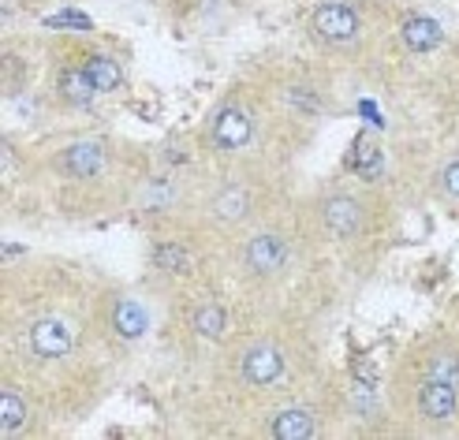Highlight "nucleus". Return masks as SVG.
Masks as SVG:
<instances>
[{"label":"nucleus","mask_w":459,"mask_h":440,"mask_svg":"<svg viewBox=\"0 0 459 440\" xmlns=\"http://www.w3.org/2000/svg\"><path fill=\"white\" fill-rule=\"evenodd\" d=\"M441 183H445V191L452 198H459V160H452V165L441 172Z\"/></svg>","instance_id":"nucleus-21"},{"label":"nucleus","mask_w":459,"mask_h":440,"mask_svg":"<svg viewBox=\"0 0 459 440\" xmlns=\"http://www.w3.org/2000/svg\"><path fill=\"white\" fill-rule=\"evenodd\" d=\"M153 262H157L160 269H165V272H191V254L183 250V246H176V243H165V246H157Z\"/></svg>","instance_id":"nucleus-17"},{"label":"nucleus","mask_w":459,"mask_h":440,"mask_svg":"<svg viewBox=\"0 0 459 440\" xmlns=\"http://www.w3.org/2000/svg\"><path fill=\"white\" fill-rule=\"evenodd\" d=\"M22 422H27V407H22V400L8 388L4 396H0V429H4V433H15Z\"/></svg>","instance_id":"nucleus-15"},{"label":"nucleus","mask_w":459,"mask_h":440,"mask_svg":"<svg viewBox=\"0 0 459 440\" xmlns=\"http://www.w3.org/2000/svg\"><path fill=\"white\" fill-rule=\"evenodd\" d=\"M351 165L362 179H377L381 168H385V157H381V146L374 142L370 134H359L355 138V153H351Z\"/></svg>","instance_id":"nucleus-12"},{"label":"nucleus","mask_w":459,"mask_h":440,"mask_svg":"<svg viewBox=\"0 0 459 440\" xmlns=\"http://www.w3.org/2000/svg\"><path fill=\"white\" fill-rule=\"evenodd\" d=\"M441 38H445L441 22H437V19H429V15H415V19H407V22H403V41H407L415 53L437 49Z\"/></svg>","instance_id":"nucleus-9"},{"label":"nucleus","mask_w":459,"mask_h":440,"mask_svg":"<svg viewBox=\"0 0 459 440\" xmlns=\"http://www.w3.org/2000/svg\"><path fill=\"white\" fill-rule=\"evenodd\" d=\"M325 224H329L333 236H340V239L355 236V231L362 228V210H359V202L348 198V194L329 198V202H325Z\"/></svg>","instance_id":"nucleus-7"},{"label":"nucleus","mask_w":459,"mask_h":440,"mask_svg":"<svg viewBox=\"0 0 459 440\" xmlns=\"http://www.w3.org/2000/svg\"><path fill=\"white\" fill-rule=\"evenodd\" d=\"M195 332L205 336V340H217L224 332V310L221 306H198L195 310Z\"/></svg>","instance_id":"nucleus-16"},{"label":"nucleus","mask_w":459,"mask_h":440,"mask_svg":"<svg viewBox=\"0 0 459 440\" xmlns=\"http://www.w3.org/2000/svg\"><path fill=\"white\" fill-rule=\"evenodd\" d=\"M105 165V150L98 142H75L72 150L64 153V168L79 176V179H90V176H98Z\"/></svg>","instance_id":"nucleus-8"},{"label":"nucleus","mask_w":459,"mask_h":440,"mask_svg":"<svg viewBox=\"0 0 459 440\" xmlns=\"http://www.w3.org/2000/svg\"><path fill=\"white\" fill-rule=\"evenodd\" d=\"M49 27H79V30H90V19L79 15V12H64V15H53Z\"/></svg>","instance_id":"nucleus-20"},{"label":"nucleus","mask_w":459,"mask_h":440,"mask_svg":"<svg viewBox=\"0 0 459 440\" xmlns=\"http://www.w3.org/2000/svg\"><path fill=\"white\" fill-rule=\"evenodd\" d=\"M82 72L90 75V82H94L98 94H112V90H117V86L124 82V75H120V64L112 60V56H90Z\"/></svg>","instance_id":"nucleus-13"},{"label":"nucleus","mask_w":459,"mask_h":440,"mask_svg":"<svg viewBox=\"0 0 459 440\" xmlns=\"http://www.w3.org/2000/svg\"><path fill=\"white\" fill-rule=\"evenodd\" d=\"M30 347L41 358H64L72 351V329L60 317H41L30 325Z\"/></svg>","instance_id":"nucleus-1"},{"label":"nucleus","mask_w":459,"mask_h":440,"mask_svg":"<svg viewBox=\"0 0 459 440\" xmlns=\"http://www.w3.org/2000/svg\"><path fill=\"white\" fill-rule=\"evenodd\" d=\"M217 217H224V220H239V217H247V194H243L239 187L224 191V194L217 198Z\"/></svg>","instance_id":"nucleus-18"},{"label":"nucleus","mask_w":459,"mask_h":440,"mask_svg":"<svg viewBox=\"0 0 459 440\" xmlns=\"http://www.w3.org/2000/svg\"><path fill=\"white\" fill-rule=\"evenodd\" d=\"M314 30L325 41H351L359 34V15L348 4H325L314 12Z\"/></svg>","instance_id":"nucleus-2"},{"label":"nucleus","mask_w":459,"mask_h":440,"mask_svg":"<svg viewBox=\"0 0 459 440\" xmlns=\"http://www.w3.org/2000/svg\"><path fill=\"white\" fill-rule=\"evenodd\" d=\"M112 325H117V332L124 340H139L150 325V317L143 310V303H134V298H124V303H117V314H112Z\"/></svg>","instance_id":"nucleus-11"},{"label":"nucleus","mask_w":459,"mask_h":440,"mask_svg":"<svg viewBox=\"0 0 459 440\" xmlns=\"http://www.w3.org/2000/svg\"><path fill=\"white\" fill-rule=\"evenodd\" d=\"M60 94L72 105H90V98H94L98 90H94V82H90L86 72H64L60 75Z\"/></svg>","instance_id":"nucleus-14"},{"label":"nucleus","mask_w":459,"mask_h":440,"mask_svg":"<svg viewBox=\"0 0 459 440\" xmlns=\"http://www.w3.org/2000/svg\"><path fill=\"white\" fill-rule=\"evenodd\" d=\"M284 374V355L277 351V347H269V343H258V347H250L247 358H243V377L250 384H273Z\"/></svg>","instance_id":"nucleus-3"},{"label":"nucleus","mask_w":459,"mask_h":440,"mask_svg":"<svg viewBox=\"0 0 459 440\" xmlns=\"http://www.w3.org/2000/svg\"><path fill=\"white\" fill-rule=\"evenodd\" d=\"M284 262H288L284 239H277V236H255V239H250V246H247V265L255 269V272L269 276V272L284 269Z\"/></svg>","instance_id":"nucleus-6"},{"label":"nucleus","mask_w":459,"mask_h":440,"mask_svg":"<svg viewBox=\"0 0 459 440\" xmlns=\"http://www.w3.org/2000/svg\"><path fill=\"white\" fill-rule=\"evenodd\" d=\"M455 384H448V381H433V377H426V384H422V392H419V407H422V414L429 422H448L452 414H455Z\"/></svg>","instance_id":"nucleus-5"},{"label":"nucleus","mask_w":459,"mask_h":440,"mask_svg":"<svg viewBox=\"0 0 459 440\" xmlns=\"http://www.w3.org/2000/svg\"><path fill=\"white\" fill-rule=\"evenodd\" d=\"M273 436L277 440H307V436H314V414L303 410V407L281 410L277 418H273Z\"/></svg>","instance_id":"nucleus-10"},{"label":"nucleus","mask_w":459,"mask_h":440,"mask_svg":"<svg viewBox=\"0 0 459 440\" xmlns=\"http://www.w3.org/2000/svg\"><path fill=\"white\" fill-rule=\"evenodd\" d=\"M250 131H255V124L243 108H224L213 120V142L221 150H243L250 142Z\"/></svg>","instance_id":"nucleus-4"},{"label":"nucleus","mask_w":459,"mask_h":440,"mask_svg":"<svg viewBox=\"0 0 459 440\" xmlns=\"http://www.w3.org/2000/svg\"><path fill=\"white\" fill-rule=\"evenodd\" d=\"M426 377H433V381H448V384H455L459 388V358L455 355H437L429 362V374Z\"/></svg>","instance_id":"nucleus-19"}]
</instances>
